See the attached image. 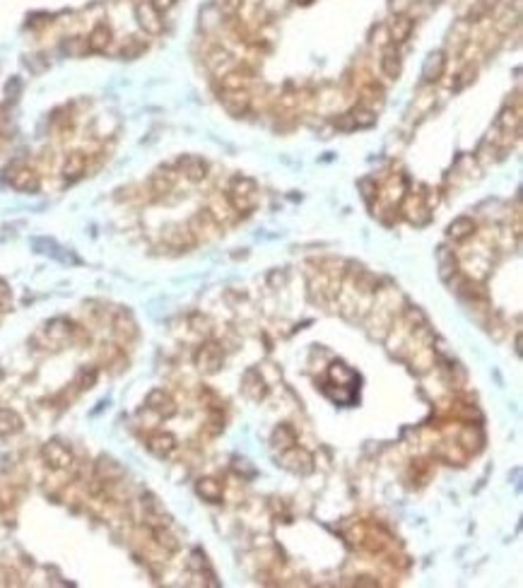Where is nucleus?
<instances>
[{
    "mask_svg": "<svg viewBox=\"0 0 523 588\" xmlns=\"http://www.w3.org/2000/svg\"><path fill=\"white\" fill-rule=\"evenodd\" d=\"M227 203L239 215L253 212L258 208V183L251 176H234L227 188Z\"/></svg>",
    "mask_w": 523,
    "mask_h": 588,
    "instance_id": "nucleus-1",
    "label": "nucleus"
},
{
    "mask_svg": "<svg viewBox=\"0 0 523 588\" xmlns=\"http://www.w3.org/2000/svg\"><path fill=\"white\" fill-rule=\"evenodd\" d=\"M5 178H8V183L15 188V191H22V193H36L41 186V178L36 174L34 169H29L27 164H13L8 167V171H5Z\"/></svg>",
    "mask_w": 523,
    "mask_h": 588,
    "instance_id": "nucleus-2",
    "label": "nucleus"
},
{
    "mask_svg": "<svg viewBox=\"0 0 523 588\" xmlns=\"http://www.w3.org/2000/svg\"><path fill=\"white\" fill-rule=\"evenodd\" d=\"M135 20H138L140 29L150 36H157V34L164 31V20H162V13L155 8L153 3H150V0H140V3L135 5Z\"/></svg>",
    "mask_w": 523,
    "mask_h": 588,
    "instance_id": "nucleus-3",
    "label": "nucleus"
},
{
    "mask_svg": "<svg viewBox=\"0 0 523 588\" xmlns=\"http://www.w3.org/2000/svg\"><path fill=\"white\" fill-rule=\"evenodd\" d=\"M41 456H44L46 465H49L51 470H65V468H70V463H72L70 446L63 444L61 439L46 441L44 449H41Z\"/></svg>",
    "mask_w": 523,
    "mask_h": 588,
    "instance_id": "nucleus-4",
    "label": "nucleus"
},
{
    "mask_svg": "<svg viewBox=\"0 0 523 588\" xmlns=\"http://www.w3.org/2000/svg\"><path fill=\"white\" fill-rule=\"evenodd\" d=\"M224 364V353L217 343H205L196 353V366L203 374H217Z\"/></svg>",
    "mask_w": 523,
    "mask_h": 588,
    "instance_id": "nucleus-5",
    "label": "nucleus"
},
{
    "mask_svg": "<svg viewBox=\"0 0 523 588\" xmlns=\"http://www.w3.org/2000/svg\"><path fill=\"white\" fill-rule=\"evenodd\" d=\"M219 102H222V109L234 118H242L249 114L251 109V94L249 89H232V92H222L219 94Z\"/></svg>",
    "mask_w": 523,
    "mask_h": 588,
    "instance_id": "nucleus-6",
    "label": "nucleus"
},
{
    "mask_svg": "<svg viewBox=\"0 0 523 588\" xmlns=\"http://www.w3.org/2000/svg\"><path fill=\"white\" fill-rule=\"evenodd\" d=\"M145 405H148V410L157 412V417L162 419H169L176 415V401L169 396V393L164 391V388H155V391L148 393V398H145Z\"/></svg>",
    "mask_w": 523,
    "mask_h": 588,
    "instance_id": "nucleus-7",
    "label": "nucleus"
},
{
    "mask_svg": "<svg viewBox=\"0 0 523 588\" xmlns=\"http://www.w3.org/2000/svg\"><path fill=\"white\" fill-rule=\"evenodd\" d=\"M282 465L292 472H299V475H309L313 470V456L309 451L299 449V446H292V449L282 451Z\"/></svg>",
    "mask_w": 523,
    "mask_h": 588,
    "instance_id": "nucleus-8",
    "label": "nucleus"
},
{
    "mask_svg": "<svg viewBox=\"0 0 523 588\" xmlns=\"http://www.w3.org/2000/svg\"><path fill=\"white\" fill-rule=\"evenodd\" d=\"M176 169H179V174L188 178V181L198 183L208 176V162L198 155H184V157H179V162H176Z\"/></svg>",
    "mask_w": 523,
    "mask_h": 588,
    "instance_id": "nucleus-9",
    "label": "nucleus"
},
{
    "mask_svg": "<svg viewBox=\"0 0 523 588\" xmlns=\"http://www.w3.org/2000/svg\"><path fill=\"white\" fill-rule=\"evenodd\" d=\"M61 174L68 183L80 181V178L87 174V155L85 152H70V155L65 157V162H63Z\"/></svg>",
    "mask_w": 523,
    "mask_h": 588,
    "instance_id": "nucleus-10",
    "label": "nucleus"
},
{
    "mask_svg": "<svg viewBox=\"0 0 523 588\" xmlns=\"http://www.w3.org/2000/svg\"><path fill=\"white\" fill-rule=\"evenodd\" d=\"M437 268H439V277L444 282H451L458 275V258L448 246H439L437 249Z\"/></svg>",
    "mask_w": 523,
    "mask_h": 588,
    "instance_id": "nucleus-11",
    "label": "nucleus"
},
{
    "mask_svg": "<svg viewBox=\"0 0 523 588\" xmlns=\"http://www.w3.org/2000/svg\"><path fill=\"white\" fill-rule=\"evenodd\" d=\"M164 241L171 246V249H191V246H196V234L191 232V227H184V224H174V227H166L164 232Z\"/></svg>",
    "mask_w": 523,
    "mask_h": 588,
    "instance_id": "nucleus-12",
    "label": "nucleus"
},
{
    "mask_svg": "<svg viewBox=\"0 0 523 588\" xmlns=\"http://www.w3.org/2000/svg\"><path fill=\"white\" fill-rule=\"evenodd\" d=\"M444 72H446V54L444 51H432L425 59V65H422V80L439 82Z\"/></svg>",
    "mask_w": 523,
    "mask_h": 588,
    "instance_id": "nucleus-13",
    "label": "nucleus"
},
{
    "mask_svg": "<svg viewBox=\"0 0 523 588\" xmlns=\"http://www.w3.org/2000/svg\"><path fill=\"white\" fill-rule=\"evenodd\" d=\"M148 449L157 458H166L176 451V437L171 432H155L148 437Z\"/></svg>",
    "mask_w": 523,
    "mask_h": 588,
    "instance_id": "nucleus-14",
    "label": "nucleus"
},
{
    "mask_svg": "<svg viewBox=\"0 0 523 588\" xmlns=\"http://www.w3.org/2000/svg\"><path fill=\"white\" fill-rule=\"evenodd\" d=\"M478 232V222H475L473 217H468V215H463V217H456L451 224H448L446 234L451 241H456V244H463V241H468L470 236H475Z\"/></svg>",
    "mask_w": 523,
    "mask_h": 588,
    "instance_id": "nucleus-15",
    "label": "nucleus"
},
{
    "mask_svg": "<svg viewBox=\"0 0 523 588\" xmlns=\"http://www.w3.org/2000/svg\"><path fill=\"white\" fill-rule=\"evenodd\" d=\"M412 29H415V20H412L410 15H396L389 24V36L393 44H405V41L410 39Z\"/></svg>",
    "mask_w": 523,
    "mask_h": 588,
    "instance_id": "nucleus-16",
    "label": "nucleus"
},
{
    "mask_svg": "<svg viewBox=\"0 0 523 588\" xmlns=\"http://www.w3.org/2000/svg\"><path fill=\"white\" fill-rule=\"evenodd\" d=\"M242 388H244V393H247L251 401H256V403H260L265 396H268V386H265L260 371H256V369H249L247 374H244Z\"/></svg>",
    "mask_w": 523,
    "mask_h": 588,
    "instance_id": "nucleus-17",
    "label": "nucleus"
},
{
    "mask_svg": "<svg viewBox=\"0 0 523 588\" xmlns=\"http://www.w3.org/2000/svg\"><path fill=\"white\" fill-rule=\"evenodd\" d=\"M114 34H111V27L109 24H97L90 36H87V51H92V54H104V51L109 49V44H111Z\"/></svg>",
    "mask_w": 523,
    "mask_h": 588,
    "instance_id": "nucleus-18",
    "label": "nucleus"
},
{
    "mask_svg": "<svg viewBox=\"0 0 523 588\" xmlns=\"http://www.w3.org/2000/svg\"><path fill=\"white\" fill-rule=\"evenodd\" d=\"M196 492H198V497H203V500L210 504H219L224 497L222 482H217L215 477H201V480L196 482Z\"/></svg>",
    "mask_w": 523,
    "mask_h": 588,
    "instance_id": "nucleus-19",
    "label": "nucleus"
},
{
    "mask_svg": "<svg viewBox=\"0 0 523 588\" xmlns=\"http://www.w3.org/2000/svg\"><path fill=\"white\" fill-rule=\"evenodd\" d=\"M483 444H485V437H483V432H480L478 424L463 427L461 437H458V446H461L465 454H478V451L483 449Z\"/></svg>",
    "mask_w": 523,
    "mask_h": 588,
    "instance_id": "nucleus-20",
    "label": "nucleus"
},
{
    "mask_svg": "<svg viewBox=\"0 0 523 588\" xmlns=\"http://www.w3.org/2000/svg\"><path fill=\"white\" fill-rule=\"evenodd\" d=\"M75 330H77L75 323L68 321V318H54V321L46 323V335H49L54 343H65Z\"/></svg>",
    "mask_w": 523,
    "mask_h": 588,
    "instance_id": "nucleus-21",
    "label": "nucleus"
},
{
    "mask_svg": "<svg viewBox=\"0 0 523 588\" xmlns=\"http://www.w3.org/2000/svg\"><path fill=\"white\" fill-rule=\"evenodd\" d=\"M150 186H153V193L155 196H166V193H171L174 191V186H176V174L174 171H169V169H159V171H155L153 178H150Z\"/></svg>",
    "mask_w": 523,
    "mask_h": 588,
    "instance_id": "nucleus-22",
    "label": "nucleus"
},
{
    "mask_svg": "<svg viewBox=\"0 0 523 588\" xmlns=\"http://www.w3.org/2000/svg\"><path fill=\"white\" fill-rule=\"evenodd\" d=\"M114 333H116L118 340H133L135 335H138V325H135L133 316H130V311H118L116 314V321H114Z\"/></svg>",
    "mask_w": 523,
    "mask_h": 588,
    "instance_id": "nucleus-23",
    "label": "nucleus"
},
{
    "mask_svg": "<svg viewBox=\"0 0 523 588\" xmlns=\"http://www.w3.org/2000/svg\"><path fill=\"white\" fill-rule=\"evenodd\" d=\"M24 422L15 410L10 408H0V437H13V434L22 432Z\"/></svg>",
    "mask_w": 523,
    "mask_h": 588,
    "instance_id": "nucleus-24",
    "label": "nucleus"
},
{
    "mask_svg": "<svg viewBox=\"0 0 523 588\" xmlns=\"http://www.w3.org/2000/svg\"><path fill=\"white\" fill-rule=\"evenodd\" d=\"M381 70H384V75L389 77V80H398L403 72V61H400L398 51L391 49V46L384 51V56H381Z\"/></svg>",
    "mask_w": 523,
    "mask_h": 588,
    "instance_id": "nucleus-25",
    "label": "nucleus"
},
{
    "mask_svg": "<svg viewBox=\"0 0 523 588\" xmlns=\"http://www.w3.org/2000/svg\"><path fill=\"white\" fill-rule=\"evenodd\" d=\"M150 533H153L155 543L159 545L162 550H166V552H176V550H179V540L171 535L169 526H164V523H155V526H150Z\"/></svg>",
    "mask_w": 523,
    "mask_h": 588,
    "instance_id": "nucleus-26",
    "label": "nucleus"
},
{
    "mask_svg": "<svg viewBox=\"0 0 523 588\" xmlns=\"http://www.w3.org/2000/svg\"><path fill=\"white\" fill-rule=\"evenodd\" d=\"M208 68H210L217 77H222L224 72L234 70V59L224 49H215L210 56H208Z\"/></svg>",
    "mask_w": 523,
    "mask_h": 588,
    "instance_id": "nucleus-27",
    "label": "nucleus"
},
{
    "mask_svg": "<svg viewBox=\"0 0 523 588\" xmlns=\"http://www.w3.org/2000/svg\"><path fill=\"white\" fill-rule=\"evenodd\" d=\"M273 446L277 451H287L292 446H297V429L292 424H280V427L273 432Z\"/></svg>",
    "mask_w": 523,
    "mask_h": 588,
    "instance_id": "nucleus-28",
    "label": "nucleus"
},
{
    "mask_svg": "<svg viewBox=\"0 0 523 588\" xmlns=\"http://www.w3.org/2000/svg\"><path fill=\"white\" fill-rule=\"evenodd\" d=\"M434 456L442 461H446V463H463L465 461V451L461 449L458 444H451V441H444V444H439L437 449H434Z\"/></svg>",
    "mask_w": 523,
    "mask_h": 588,
    "instance_id": "nucleus-29",
    "label": "nucleus"
},
{
    "mask_svg": "<svg viewBox=\"0 0 523 588\" xmlns=\"http://www.w3.org/2000/svg\"><path fill=\"white\" fill-rule=\"evenodd\" d=\"M350 116V121H352V128L357 130V128H371V125L376 123V111H371V109H367V107H362V104H359V107H354L352 111L348 114Z\"/></svg>",
    "mask_w": 523,
    "mask_h": 588,
    "instance_id": "nucleus-30",
    "label": "nucleus"
},
{
    "mask_svg": "<svg viewBox=\"0 0 523 588\" xmlns=\"http://www.w3.org/2000/svg\"><path fill=\"white\" fill-rule=\"evenodd\" d=\"M328 379L331 381H338V386H350V381H354V371L350 369V366H345L343 362H333L331 366H328Z\"/></svg>",
    "mask_w": 523,
    "mask_h": 588,
    "instance_id": "nucleus-31",
    "label": "nucleus"
},
{
    "mask_svg": "<svg viewBox=\"0 0 523 588\" xmlns=\"http://www.w3.org/2000/svg\"><path fill=\"white\" fill-rule=\"evenodd\" d=\"M123 475V468L116 463V461L111 458H102L97 463V477L104 482H111V480H118V477Z\"/></svg>",
    "mask_w": 523,
    "mask_h": 588,
    "instance_id": "nucleus-32",
    "label": "nucleus"
},
{
    "mask_svg": "<svg viewBox=\"0 0 523 588\" xmlns=\"http://www.w3.org/2000/svg\"><path fill=\"white\" fill-rule=\"evenodd\" d=\"M497 3H499V0H475L473 10L468 13V20H465V22L473 24V22H480V20H485L497 8Z\"/></svg>",
    "mask_w": 523,
    "mask_h": 588,
    "instance_id": "nucleus-33",
    "label": "nucleus"
},
{
    "mask_svg": "<svg viewBox=\"0 0 523 588\" xmlns=\"http://www.w3.org/2000/svg\"><path fill=\"white\" fill-rule=\"evenodd\" d=\"M497 125H499L501 130H506V133H511V128L519 133V125H521V111L519 109H511L506 107L504 111L499 114V118H497Z\"/></svg>",
    "mask_w": 523,
    "mask_h": 588,
    "instance_id": "nucleus-34",
    "label": "nucleus"
},
{
    "mask_svg": "<svg viewBox=\"0 0 523 588\" xmlns=\"http://www.w3.org/2000/svg\"><path fill=\"white\" fill-rule=\"evenodd\" d=\"M362 107L371 109V111H376V107H381L384 104V89L376 87V85H369L367 89H362Z\"/></svg>",
    "mask_w": 523,
    "mask_h": 588,
    "instance_id": "nucleus-35",
    "label": "nucleus"
},
{
    "mask_svg": "<svg viewBox=\"0 0 523 588\" xmlns=\"http://www.w3.org/2000/svg\"><path fill=\"white\" fill-rule=\"evenodd\" d=\"M97 379H99V369H97V366H82V369L77 371L75 383H77V388H80V391H90L94 383H97Z\"/></svg>",
    "mask_w": 523,
    "mask_h": 588,
    "instance_id": "nucleus-36",
    "label": "nucleus"
},
{
    "mask_svg": "<svg viewBox=\"0 0 523 588\" xmlns=\"http://www.w3.org/2000/svg\"><path fill=\"white\" fill-rule=\"evenodd\" d=\"M222 429H224L222 412H219V408H210V415H208V422H205V434L208 437H217Z\"/></svg>",
    "mask_w": 523,
    "mask_h": 588,
    "instance_id": "nucleus-37",
    "label": "nucleus"
},
{
    "mask_svg": "<svg viewBox=\"0 0 523 588\" xmlns=\"http://www.w3.org/2000/svg\"><path fill=\"white\" fill-rule=\"evenodd\" d=\"M458 294H461V297H468V299H485V292L480 290V287L475 285L473 280H461V282H458Z\"/></svg>",
    "mask_w": 523,
    "mask_h": 588,
    "instance_id": "nucleus-38",
    "label": "nucleus"
},
{
    "mask_svg": "<svg viewBox=\"0 0 523 588\" xmlns=\"http://www.w3.org/2000/svg\"><path fill=\"white\" fill-rule=\"evenodd\" d=\"M13 135V116L8 109L0 104V138H10Z\"/></svg>",
    "mask_w": 523,
    "mask_h": 588,
    "instance_id": "nucleus-39",
    "label": "nucleus"
},
{
    "mask_svg": "<svg viewBox=\"0 0 523 588\" xmlns=\"http://www.w3.org/2000/svg\"><path fill=\"white\" fill-rule=\"evenodd\" d=\"M188 569L198 571V574H203V569H208V559L203 555V550H193L191 559H188Z\"/></svg>",
    "mask_w": 523,
    "mask_h": 588,
    "instance_id": "nucleus-40",
    "label": "nucleus"
},
{
    "mask_svg": "<svg viewBox=\"0 0 523 588\" xmlns=\"http://www.w3.org/2000/svg\"><path fill=\"white\" fill-rule=\"evenodd\" d=\"M359 188L364 191V198L371 201V198H379V183L376 181H369V178H364V181H359Z\"/></svg>",
    "mask_w": 523,
    "mask_h": 588,
    "instance_id": "nucleus-41",
    "label": "nucleus"
},
{
    "mask_svg": "<svg viewBox=\"0 0 523 588\" xmlns=\"http://www.w3.org/2000/svg\"><path fill=\"white\" fill-rule=\"evenodd\" d=\"M234 470H237L239 475H244V477H253L256 475V468H253V465H249V461H244V458L234 461Z\"/></svg>",
    "mask_w": 523,
    "mask_h": 588,
    "instance_id": "nucleus-42",
    "label": "nucleus"
},
{
    "mask_svg": "<svg viewBox=\"0 0 523 588\" xmlns=\"http://www.w3.org/2000/svg\"><path fill=\"white\" fill-rule=\"evenodd\" d=\"M458 77H461V80H458L456 85H453V89H461V87L468 85L470 80H475V68H473V65H468V68H465V70H463Z\"/></svg>",
    "mask_w": 523,
    "mask_h": 588,
    "instance_id": "nucleus-43",
    "label": "nucleus"
},
{
    "mask_svg": "<svg viewBox=\"0 0 523 588\" xmlns=\"http://www.w3.org/2000/svg\"><path fill=\"white\" fill-rule=\"evenodd\" d=\"M150 3L155 5L159 13H166V10H171L176 5V0H150Z\"/></svg>",
    "mask_w": 523,
    "mask_h": 588,
    "instance_id": "nucleus-44",
    "label": "nucleus"
},
{
    "mask_svg": "<svg viewBox=\"0 0 523 588\" xmlns=\"http://www.w3.org/2000/svg\"><path fill=\"white\" fill-rule=\"evenodd\" d=\"M8 299H10V287H8V282L0 280V304L8 302Z\"/></svg>",
    "mask_w": 523,
    "mask_h": 588,
    "instance_id": "nucleus-45",
    "label": "nucleus"
},
{
    "mask_svg": "<svg viewBox=\"0 0 523 588\" xmlns=\"http://www.w3.org/2000/svg\"><path fill=\"white\" fill-rule=\"evenodd\" d=\"M297 3H299V0H297ZM302 3H311V0H302Z\"/></svg>",
    "mask_w": 523,
    "mask_h": 588,
    "instance_id": "nucleus-46",
    "label": "nucleus"
},
{
    "mask_svg": "<svg viewBox=\"0 0 523 588\" xmlns=\"http://www.w3.org/2000/svg\"><path fill=\"white\" fill-rule=\"evenodd\" d=\"M0 381H3V371H0Z\"/></svg>",
    "mask_w": 523,
    "mask_h": 588,
    "instance_id": "nucleus-47",
    "label": "nucleus"
}]
</instances>
